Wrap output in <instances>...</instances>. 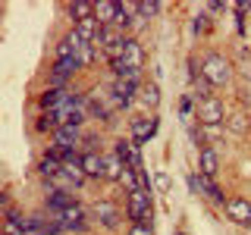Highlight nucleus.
<instances>
[{"label": "nucleus", "instance_id": "obj_1", "mask_svg": "<svg viewBox=\"0 0 251 235\" xmlns=\"http://www.w3.org/2000/svg\"><path fill=\"white\" fill-rule=\"evenodd\" d=\"M201 75L207 78L214 88H223V85L232 82V63L223 60L220 53H207V57H204V63H201Z\"/></svg>", "mask_w": 251, "mask_h": 235}, {"label": "nucleus", "instance_id": "obj_2", "mask_svg": "<svg viewBox=\"0 0 251 235\" xmlns=\"http://www.w3.org/2000/svg\"><path fill=\"white\" fill-rule=\"evenodd\" d=\"M195 116H198V125H223L229 116H226L223 110V100L217 97H207V100H198V110H195Z\"/></svg>", "mask_w": 251, "mask_h": 235}, {"label": "nucleus", "instance_id": "obj_3", "mask_svg": "<svg viewBox=\"0 0 251 235\" xmlns=\"http://www.w3.org/2000/svg\"><path fill=\"white\" fill-rule=\"evenodd\" d=\"M126 216L132 223H151V191H145V188L132 191L129 204H126Z\"/></svg>", "mask_w": 251, "mask_h": 235}, {"label": "nucleus", "instance_id": "obj_4", "mask_svg": "<svg viewBox=\"0 0 251 235\" xmlns=\"http://www.w3.org/2000/svg\"><path fill=\"white\" fill-rule=\"evenodd\" d=\"M78 69H82V63L78 57H69V60H53L50 66V75H47V88H66V82L73 78Z\"/></svg>", "mask_w": 251, "mask_h": 235}, {"label": "nucleus", "instance_id": "obj_5", "mask_svg": "<svg viewBox=\"0 0 251 235\" xmlns=\"http://www.w3.org/2000/svg\"><path fill=\"white\" fill-rule=\"evenodd\" d=\"M135 91H141V82H132V78H116L113 88H110V104L113 107H132L135 104Z\"/></svg>", "mask_w": 251, "mask_h": 235}, {"label": "nucleus", "instance_id": "obj_6", "mask_svg": "<svg viewBox=\"0 0 251 235\" xmlns=\"http://www.w3.org/2000/svg\"><path fill=\"white\" fill-rule=\"evenodd\" d=\"M75 97L73 88H47L41 97H38V107H41V113H57V110L69 107Z\"/></svg>", "mask_w": 251, "mask_h": 235}, {"label": "nucleus", "instance_id": "obj_7", "mask_svg": "<svg viewBox=\"0 0 251 235\" xmlns=\"http://www.w3.org/2000/svg\"><path fill=\"white\" fill-rule=\"evenodd\" d=\"M50 219H57V223L63 226L66 232H82V229H88V216H85V210H82V204H69L63 213H53Z\"/></svg>", "mask_w": 251, "mask_h": 235}, {"label": "nucleus", "instance_id": "obj_8", "mask_svg": "<svg viewBox=\"0 0 251 235\" xmlns=\"http://www.w3.org/2000/svg\"><path fill=\"white\" fill-rule=\"evenodd\" d=\"M188 188H192V194H204V198L223 204V207H226V201H229L223 194V188H220L214 179H207V176H188Z\"/></svg>", "mask_w": 251, "mask_h": 235}, {"label": "nucleus", "instance_id": "obj_9", "mask_svg": "<svg viewBox=\"0 0 251 235\" xmlns=\"http://www.w3.org/2000/svg\"><path fill=\"white\" fill-rule=\"evenodd\" d=\"M157 125H160L157 116H148V119H132V141H135L138 147H145L148 141L157 135Z\"/></svg>", "mask_w": 251, "mask_h": 235}, {"label": "nucleus", "instance_id": "obj_10", "mask_svg": "<svg viewBox=\"0 0 251 235\" xmlns=\"http://www.w3.org/2000/svg\"><path fill=\"white\" fill-rule=\"evenodd\" d=\"M94 216H98V223L104 226V229H116L120 219H123L120 207H116L113 201H98V204H94Z\"/></svg>", "mask_w": 251, "mask_h": 235}, {"label": "nucleus", "instance_id": "obj_11", "mask_svg": "<svg viewBox=\"0 0 251 235\" xmlns=\"http://www.w3.org/2000/svg\"><path fill=\"white\" fill-rule=\"evenodd\" d=\"M78 141H82V135H78L75 125H60V129L50 135V144L60 147V151H75Z\"/></svg>", "mask_w": 251, "mask_h": 235}, {"label": "nucleus", "instance_id": "obj_12", "mask_svg": "<svg viewBox=\"0 0 251 235\" xmlns=\"http://www.w3.org/2000/svg\"><path fill=\"white\" fill-rule=\"evenodd\" d=\"M226 216L239 226H251V204L248 198H229L226 201Z\"/></svg>", "mask_w": 251, "mask_h": 235}, {"label": "nucleus", "instance_id": "obj_13", "mask_svg": "<svg viewBox=\"0 0 251 235\" xmlns=\"http://www.w3.org/2000/svg\"><path fill=\"white\" fill-rule=\"evenodd\" d=\"M123 63L132 69V72H141V66H145V50H141L138 38L129 35L126 38V53H123Z\"/></svg>", "mask_w": 251, "mask_h": 235}, {"label": "nucleus", "instance_id": "obj_14", "mask_svg": "<svg viewBox=\"0 0 251 235\" xmlns=\"http://www.w3.org/2000/svg\"><path fill=\"white\" fill-rule=\"evenodd\" d=\"M104 166H107L104 154H98V151H85L82 154V169H85L88 179H104Z\"/></svg>", "mask_w": 251, "mask_h": 235}, {"label": "nucleus", "instance_id": "obj_15", "mask_svg": "<svg viewBox=\"0 0 251 235\" xmlns=\"http://www.w3.org/2000/svg\"><path fill=\"white\" fill-rule=\"evenodd\" d=\"M116 16H120V3H113V0H98L94 3V19L100 25H116Z\"/></svg>", "mask_w": 251, "mask_h": 235}, {"label": "nucleus", "instance_id": "obj_16", "mask_svg": "<svg viewBox=\"0 0 251 235\" xmlns=\"http://www.w3.org/2000/svg\"><path fill=\"white\" fill-rule=\"evenodd\" d=\"M198 169H201V176L217 179V172H220V157H217L214 147H204V151L198 154Z\"/></svg>", "mask_w": 251, "mask_h": 235}, {"label": "nucleus", "instance_id": "obj_17", "mask_svg": "<svg viewBox=\"0 0 251 235\" xmlns=\"http://www.w3.org/2000/svg\"><path fill=\"white\" fill-rule=\"evenodd\" d=\"M66 13L73 16L75 22H85V19L94 16V3L91 0H73V3H66Z\"/></svg>", "mask_w": 251, "mask_h": 235}, {"label": "nucleus", "instance_id": "obj_18", "mask_svg": "<svg viewBox=\"0 0 251 235\" xmlns=\"http://www.w3.org/2000/svg\"><path fill=\"white\" fill-rule=\"evenodd\" d=\"M104 160H107V166H104V179H110V182H120L123 172H126V163H123L116 154H107Z\"/></svg>", "mask_w": 251, "mask_h": 235}, {"label": "nucleus", "instance_id": "obj_19", "mask_svg": "<svg viewBox=\"0 0 251 235\" xmlns=\"http://www.w3.org/2000/svg\"><path fill=\"white\" fill-rule=\"evenodd\" d=\"M60 169H63V163L57 160V157H50V154H44L41 160H38V172H41L44 179H53Z\"/></svg>", "mask_w": 251, "mask_h": 235}, {"label": "nucleus", "instance_id": "obj_20", "mask_svg": "<svg viewBox=\"0 0 251 235\" xmlns=\"http://www.w3.org/2000/svg\"><path fill=\"white\" fill-rule=\"evenodd\" d=\"M57 129H60V122H57V116H53V113H41V116H38L35 132H41V135H53Z\"/></svg>", "mask_w": 251, "mask_h": 235}, {"label": "nucleus", "instance_id": "obj_21", "mask_svg": "<svg viewBox=\"0 0 251 235\" xmlns=\"http://www.w3.org/2000/svg\"><path fill=\"white\" fill-rule=\"evenodd\" d=\"M141 104H148V107H157L160 104V91H157V82H148V85H141Z\"/></svg>", "mask_w": 251, "mask_h": 235}, {"label": "nucleus", "instance_id": "obj_22", "mask_svg": "<svg viewBox=\"0 0 251 235\" xmlns=\"http://www.w3.org/2000/svg\"><path fill=\"white\" fill-rule=\"evenodd\" d=\"M98 47H94V44H82V47H78V53H75V57H78V63H82V69L85 66H91V63L94 60H98Z\"/></svg>", "mask_w": 251, "mask_h": 235}, {"label": "nucleus", "instance_id": "obj_23", "mask_svg": "<svg viewBox=\"0 0 251 235\" xmlns=\"http://www.w3.org/2000/svg\"><path fill=\"white\" fill-rule=\"evenodd\" d=\"M210 25H214V19H210L207 13H198V16L192 19V31H195V35H207Z\"/></svg>", "mask_w": 251, "mask_h": 235}, {"label": "nucleus", "instance_id": "obj_24", "mask_svg": "<svg viewBox=\"0 0 251 235\" xmlns=\"http://www.w3.org/2000/svg\"><path fill=\"white\" fill-rule=\"evenodd\" d=\"M226 125H229L235 135H245V132H248V116L235 113V116H229V119H226Z\"/></svg>", "mask_w": 251, "mask_h": 235}, {"label": "nucleus", "instance_id": "obj_25", "mask_svg": "<svg viewBox=\"0 0 251 235\" xmlns=\"http://www.w3.org/2000/svg\"><path fill=\"white\" fill-rule=\"evenodd\" d=\"M138 10H141L145 19H151V16H157V13L163 10V3H157V0H145V3H138Z\"/></svg>", "mask_w": 251, "mask_h": 235}, {"label": "nucleus", "instance_id": "obj_26", "mask_svg": "<svg viewBox=\"0 0 251 235\" xmlns=\"http://www.w3.org/2000/svg\"><path fill=\"white\" fill-rule=\"evenodd\" d=\"M129 235H154V229H151V223H132Z\"/></svg>", "mask_w": 251, "mask_h": 235}, {"label": "nucleus", "instance_id": "obj_27", "mask_svg": "<svg viewBox=\"0 0 251 235\" xmlns=\"http://www.w3.org/2000/svg\"><path fill=\"white\" fill-rule=\"evenodd\" d=\"M154 185H157V191H170V176H167V172H157Z\"/></svg>", "mask_w": 251, "mask_h": 235}, {"label": "nucleus", "instance_id": "obj_28", "mask_svg": "<svg viewBox=\"0 0 251 235\" xmlns=\"http://www.w3.org/2000/svg\"><path fill=\"white\" fill-rule=\"evenodd\" d=\"M239 100L251 107V85H248V82H245V85H239Z\"/></svg>", "mask_w": 251, "mask_h": 235}, {"label": "nucleus", "instance_id": "obj_29", "mask_svg": "<svg viewBox=\"0 0 251 235\" xmlns=\"http://www.w3.org/2000/svg\"><path fill=\"white\" fill-rule=\"evenodd\" d=\"M179 113H182V116H188V113H192V97H188V94H185L182 100H179Z\"/></svg>", "mask_w": 251, "mask_h": 235}, {"label": "nucleus", "instance_id": "obj_30", "mask_svg": "<svg viewBox=\"0 0 251 235\" xmlns=\"http://www.w3.org/2000/svg\"><path fill=\"white\" fill-rule=\"evenodd\" d=\"M207 10H210V13H220V10H226V3H220V0H214V3H207Z\"/></svg>", "mask_w": 251, "mask_h": 235}]
</instances>
